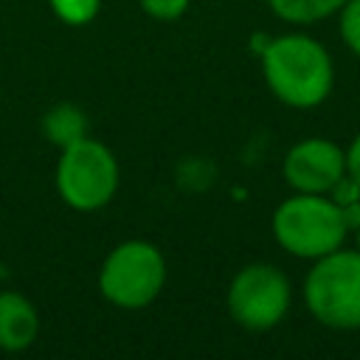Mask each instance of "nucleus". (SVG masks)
I'll use <instances>...</instances> for the list:
<instances>
[{"instance_id":"12","label":"nucleus","mask_w":360,"mask_h":360,"mask_svg":"<svg viewBox=\"0 0 360 360\" xmlns=\"http://www.w3.org/2000/svg\"><path fill=\"white\" fill-rule=\"evenodd\" d=\"M338 14H340L338 17V31H340L343 45L354 56H360V0H346Z\"/></svg>"},{"instance_id":"10","label":"nucleus","mask_w":360,"mask_h":360,"mask_svg":"<svg viewBox=\"0 0 360 360\" xmlns=\"http://www.w3.org/2000/svg\"><path fill=\"white\" fill-rule=\"evenodd\" d=\"M346 0H267L270 11L284 20V22H295V25H312L321 22L332 14H338L343 8Z\"/></svg>"},{"instance_id":"11","label":"nucleus","mask_w":360,"mask_h":360,"mask_svg":"<svg viewBox=\"0 0 360 360\" xmlns=\"http://www.w3.org/2000/svg\"><path fill=\"white\" fill-rule=\"evenodd\" d=\"M51 11L68 25H87L96 20L101 0H48Z\"/></svg>"},{"instance_id":"1","label":"nucleus","mask_w":360,"mask_h":360,"mask_svg":"<svg viewBox=\"0 0 360 360\" xmlns=\"http://www.w3.org/2000/svg\"><path fill=\"white\" fill-rule=\"evenodd\" d=\"M262 73L270 93L295 110H312L326 101L335 84L329 51L307 34H284L264 45Z\"/></svg>"},{"instance_id":"3","label":"nucleus","mask_w":360,"mask_h":360,"mask_svg":"<svg viewBox=\"0 0 360 360\" xmlns=\"http://www.w3.org/2000/svg\"><path fill=\"white\" fill-rule=\"evenodd\" d=\"M309 315L340 332L360 329V250L338 248L315 259L304 278Z\"/></svg>"},{"instance_id":"16","label":"nucleus","mask_w":360,"mask_h":360,"mask_svg":"<svg viewBox=\"0 0 360 360\" xmlns=\"http://www.w3.org/2000/svg\"><path fill=\"white\" fill-rule=\"evenodd\" d=\"M354 233H357V250H360V228H357V231H354Z\"/></svg>"},{"instance_id":"14","label":"nucleus","mask_w":360,"mask_h":360,"mask_svg":"<svg viewBox=\"0 0 360 360\" xmlns=\"http://www.w3.org/2000/svg\"><path fill=\"white\" fill-rule=\"evenodd\" d=\"M346 174L360 183V132L354 135V141L346 149Z\"/></svg>"},{"instance_id":"9","label":"nucleus","mask_w":360,"mask_h":360,"mask_svg":"<svg viewBox=\"0 0 360 360\" xmlns=\"http://www.w3.org/2000/svg\"><path fill=\"white\" fill-rule=\"evenodd\" d=\"M42 132H45V138L51 143H56L59 149H65V146L87 138V118H84V112L76 104L62 101V104H56V107H51L45 112Z\"/></svg>"},{"instance_id":"4","label":"nucleus","mask_w":360,"mask_h":360,"mask_svg":"<svg viewBox=\"0 0 360 360\" xmlns=\"http://www.w3.org/2000/svg\"><path fill=\"white\" fill-rule=\"evenodd\" d=\"M166 284V259L146 239H127L115 245L101 270L98 290L118 309L149 307Z\"/></svg>"},{"instance_id":"5","label":"nucleus","mask_w":360,"mask_h":360,"mask_svg":"<svg viewBox=\"0 0 360 360\" xmlns=\"http://www.w3.org/2000/svg\"><path fill=\"white\" fill-rule=\"evenodd\" d=\"M56 191L76 211H98L118 191V160L107 143L82 138L62 149L56 163Z\"/></svg>"},{"instance_id":"13","label":"nucleus","mask_w":360,"mask_h":360,"mask_svg":"<svg viewBox=\"0 0 360 360\" xmlns=\"http://www.w3.org/2000/svg\"><path fill=\"white\" fill-rule=\"evenodd\" d=\"M143 14H149L152 20L158 22H172V20H180L188 8L191 0H138Z\"/></svg>"},{"instance_id":"2","label":"nucleus","mask_w":360,"mask_h":360,"mask_svg":"<svg viewBox=\"0 0 360 360\" xmlns=\"http://www.w3.org/2000/svg\"><path fill=\"white\" fill-rule=\"evenodd\" d=\"M276 242L298 259H321L338 248H343L349 228L343 219L340 205L329 194H307L295 191L278 208L270 219Z\"/></svg>"},{"instance_id":"8","label":"nucleus","mask_w":360,"mask_h":360,"mask_svg":"<svg viewBox=\"0 0 360 360\" xmlns=\"http://www.w3.org/2000/svg\"><path fill=\"white\" fill-rule=\"evenodd\" d=\"M39 335L37 307L14 290H0V349L22 352Z\"/></svg>"},{"instance_id":"6","label":"nucleus","mask_w":360,"mask_h":360,"mask_svg":"<svg viewBox=\"0 0 360 360\" xmlns=\"http://www.w3.org/2000/svg\"><path fill=\"white\" fill-rule=\"evenodd\" d=\"M228 312L231 318L250 332H267L278 326L290 309L292 290L290 278L267 262L245 264L228 287Z\"/></svg>"},{"instance_id":"15","label":"nucleus","mask_w":360,"mask_h":360,"mask_svg":"<svg viewBox=\"0 0 360 360\" xmlns=\"http://www.w3.org/2000/svg\"><path fill=\"white\" fill-rule=\"evenodd\" d=\"M340 211H343L346 228H349V231H357V228H360V200H354V202H349V205H340Z\"/></svg>"},{"instance_id":"7","label":"nucleus","mask_w":360,"mask_h":360,"mask_svg":"<svg viewBox=\"0 0 360 360\" xmlns=\"http://www.w3.org/2000/svg\"><path fill=\"white\" fill-rule=\"evenodd\" d=\"M281 172L287 186L295 191L329 194L332 186L346 174V149L329 138H304L290 146Z\"/></svg>"}]
</instances>
